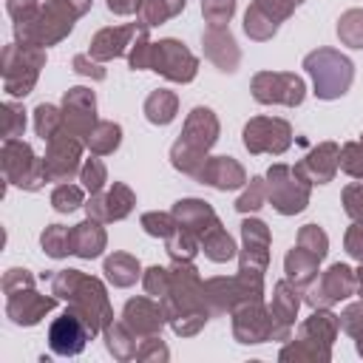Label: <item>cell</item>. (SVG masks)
I'll return each instance as SVG.
<instances>
[{"mask_svg": "<svg viewBox=\"0 0 363 363\" xmlns=\"http://www.w3.org/2000/svg\"><path fill=\"white\" fill-rule=\"evenodd\" d=\"M150 68L153 71H162L164 77L170 79H179V82H187L193 79L196 74V57L182 48V43L176 40H162L150 48Z\"/></svg>", "mask_w": 363, "mask_h": 363, "instance_id": "3957f363", "label": "cell"}, {"mask_svg": "<svg viewBox=\"0 0 363 363\" xmlns=\"http://www.w3.org/2000/svg\"><path fill=\"white\" fill-rule=\"evenodd\" d=\"M346 250H349L357 261H363V224H354V227L346 233Z\"/></svg>", "mask_w": 363, "mask_h": 363, "instance_id": "d6a6232c", "label": "cell"}, {"mask_svg": "<svg viewBox=\"0 0 363 363\" xmlns=\"http://www.w3.org/2000/svg\"><path fill=\"white\" fill-rule=\"evenodd\" d=\"M108 6L116 14H128V11H136L142 6V0H108Z\"/></svg>", "mask_w": 363, "mask_h": 363, "instance_id": "d590c367", "label": "cell"}, {"mask_svg": "<svg viewBox=\"0 0 363 363\" xmlns=\"http://www.w3.org/2000/svg\"><path fill=\"white\" fill-rule=\"evenodd\" d=\"M3 164H6V173L14 179V184H26V187H40V179L31 176V167H40L28 150V145L17 142V139H9L6 142V150H3Z\"/></svg>", "mask_w": 363, "mask_h": 363, "instance_id": "52a82bcc", "label": "cell"}, {"mask_svg": "<svg viewBox=\"0 0 363 363\" xmlns=\"http://www.w3.org/2000/svg\"><path fill=\"white\" fill-rule=\"evenodd\" d=\"M301 247L309 250L312 255L323 258V255H326V235H323L315 224H306V227L301 230Z\"/></svg>", "mask_w": 363, "mask_h": 363, "instance_id": "484cf974", "label": "cell"}, {"mask_svg": "<svg viewBox=\"0 0 363 363\" xmlns=\"http://www.w3.org/2000/svg\"><path fill=\"white\" fill-rule=\"evenodd\" d=\"M360 289H363V269H360Z\"/></svg>", "mask_w": 363, "mask_h": 363, "instance_id": "8d00e7d4", "label": "cell"}, {"mask_svg": "<svg viewBox=\"0 0 363 363\" xmlns=\"http://www.w3.org/2000/svg\"><path fill=\"white\" fill-rule=\"evenodd\" d=\"M343 204H346V213L352 218L363 221V184H349L343 193Z\"/></svg>", "mask_w": 363, "mask_h": 363, "instance_id": "f1b7e54d", "label": "cell"}, {"mask_svg": "<svg viewBox=\"0 0 363 363\" xmlns=\"http://www.w3.org/2000/svg\"><path fill=\"white\" fill-rule=\"evenodd\" d=\"M88 335H94V329L88 326V320L77 312H65L62 318H57L51 323V332H48V340H51V349L60 352V354H77Z\"/></svg>", "mask_w": 363, "mask_h": 363, "instance_id": "5b68a950", "label": "cell"}, {"mask_svg": "<svg viewBox=\"0 0 363 363\" xmlns=\"http://www.w3.org/2000/svg\"><path fill=\"white\" fill-rule=\"evenodd\" d=\"M142 224H145V230H147L150 235H164V238H167V235L173 233V227H176L170 216H156V213H147V216L142 218Z\"/></svg>", "mask_w": 363, "mask_h": 363, "instance_id": "f546056e", "label": "cell"}, {"mask_svg": "<svg viewBox=\"0 0 363 363\" xmlns=\"http://www.w3.org/2000/svg\"><path fill=\"white\" fill-rule=\"evenodd\" d=\"M337 147L335 145H320V147H315L306 159H303V164H298V170L309 179V182H318V184H323V182H329L332 179V173H335V167H337Z\"/></svg>", "mask_w": 363, "mask_h": 363, "instance_id": "7c38bea8", "label": "cell"}, {"mask_svg": "<svg viewBox=\"0 0 363 363\" xmlns=\"http://www.w3.org/2000/svg\"><path fill=\"white\" fill-rule=\"evenodd\" d=\"M318 255H312L309 250H303V247H298V250H292L289 255H286V272L295 278V281H301V284H306L312 275H315V269H318Z\"/></svg>", "mask_w": 363, "mask_h": 363, "instance_id": "e0dca14e", "label": "cell"}, {"mask_svg": "<svg viewBox=\"0 0 363 363\" xmlns=\"http://www.w3.org/2000/svg\"><path fill=\"white\" fill-rule=\"evenodd\" d=\"M130 31L133 28H105V31H99L94 37V43H91V54L99 57V60H111V57L122 54L125 45H128Z\"/></svg>", "mask_w": 363, "mask_h": 363, "instance_id": "9a60e30c", "label": "cell"}, {"mask_svg": "<svg viewBox=\"0 0 363 363\" xmlns=\"http://www.w3.org/2000/svg\"><path fill=\"white\" fill-rule=\"evenodd\" d=\"M196 176H199L201 182L213 184V187H221V190L244 184V170H241L233 159H227V156H218V159L204 162V164L199 167V173H196Z\"/></svg>", "mask_w": 363, "mask_h": 363, "instance_id": "30bf717a", "label": "cell"}, {"mask_svg": "<svg viewBox=\"0 0 363 363\" xmlns=\"http://www.w3.org/2000/svg\"><path fill=\"white\" fill-rule=\"evenodd\" d=\"M275 26H278V23H275L264 9H258V6H252V9L247 11L244 28H247L250 37H255V40H267V37L275 31Z\"/></svg>", "mask_w": 363, "mask_h": 363, "instance_id": "ffe728a7", "label": "cell"}, {"mask_svg": "<svg viewBox=\"0 0 363 363\" xmlns=\"http://www.w3.org/2000/svg\"><path fill=\"white\" fill-rule=\"evenodd\" d=\"M184 9V0H142L139 14H142V26H156L164 17H173L176 11Z\"/></svg>", "mask_w": 363, "mask_h": 363, "instance_id": "2e32d148", "label": "cell"}, {"mask_svg": "<svg viewBox=\"0 0 363 363\" xmlns=\"http://www.w3.org/2000/svg\"><path fill=\"white\" fill-rule=\"evenodd\" d=\"M337 34L352 48H363V11H346L337 26Z\"/></svg>", "mask_w": 363, "mask_h": 363, "instance_id": "44dd1931", "label": "cell"}, {"mask_svg": "<svg viewBox=\"0 0 363 363\" xmlns=\"http://www.w3.org/2000/svg\"><path fill=\"white\" fill-rule=\"evenodd\" d=\"M51 201H54V207H57L60 213H71V210H77V207L82 204V193H79V187H74V184H60V187L54 190Z\"/></svg>", "mask_w": 363, "mask_h": 363, "instance_id": "d4e9b609", "label": "cell"}, {"mask_svg": "<svg viewBox=\"0 0 363 363\" xmlns=\"http://www.w3.org/2000/svg\"><path fill=\"white\" fill-rule=\"evenodd\" d=\"M23 125H26V119L20 116V111L11 108V105H6V136L14 139V136L23 130Z\"/></svg>", "mask_w": 363, "mask_h": 363, "instance_id": "836d02e7", "label": "cell"}, {"mask_svg": "<svg viewBox=\"0 0 363 363\" xmlns=\"http://www.w3.org/2000/svg\"><path fill=\"white\" fill-rule=\"evenodd\" d=\"M68 241H71V252H77V255H82V258H94V255H99V250H102V244H105V233H102L96 224L85 221V224H77V227L71 230Z\"/></svg>", "mask_w": 363, "mask_h": 363, "instance_id": "5bb4252c", "label": "cell"}, {"mask_svg": "<svg viewBox=\"0 0 363 363\" xmlns=\"http://www.w3.org/2000/svg\"><path fill=\"white\" fill-rule=\"evenodd\" d=\"M298 176V167H284V164H275L269 170V199L275 204L278 213H298L306 207V196H309V179H295Z\"/></svg>", "mask_w": 363, "mask_h": 363, "instance_id": "7a4b0ae2", "label": "cell"}, {"mask_svg": "<svg viewBox=\"0 0 363 363\" xmlns=\"http://www.w3.org/2000/svg\"><path fill=\"white\" fill-rule=\"evenodd\" d=\"M88 145H91L96 153H111V150L119 145V128L111 125V122L96 125V130L88 133Z\"/></svg>", "mask_w": 363, "mask_h": 363, "instance_id": "7402d4cb", "label": "cell"}, {"mask_svg": "<svg viewBox=\"0 0 363 363\" xmlns=\"http://www.w3.org/2000/svg\"><path fill=\"white\" fill-rule=\"evenodd\" d=\"M275 303L284 309V312H281V320H289V318L295 315L298 298H289V284H278V298H275Z\"/></svg>", "mask_w": 363, "mask_h": 363, "instance_id": "1f68e13d", "label": "cell"}, {"mask_svg": "<svg viewBox=\"0 0 363 363\" xmlns=\"http://www.w3.org/2000/svg\"><path fill=\"white\" fill-rule=\"evenodd\" d=\"M82 182H85V187H88L91 193H99V187H102V182H105V167H102L96 159H91V162L85 164V170H82Z\"/></svg>", "mask_w": 363, "mask_h": 363, "instance_id": "4dcf8cb0", "label": "cell"}, {"mask_svg": "<svg viewBox=\"0 0 363 363\" xmlns=\"http://www.w3.org/2000/svg\"><path fill=\"white\" fill-rule=\"evenodd\" d=\"M145 113H147L150 122H156V125H167V122L173 119V113H176V96L167 94V91H156V94L147 99Z\"/></svg>", "mask_w": 363, "mask_h": 363, "instance_id": "ac0fdd59", "label": "cell"}, {"mask_svg": "<svg viewBox=\"0 0 363 363\" xmlns=\"http://www.w3.org/2000/svg\"><path fill=\"white\" fill-rule=\"evenodd\" d=\"M31 9H34V0H9V11L17 23L31 20Z\"/></svg>", "mask_w": 363, "mask_h": 363, "instance_id": "e575fe53", "label": "cell"}, {"mask_svg": "<svg viewBox=\"0 0 363 363\" xmlns=\"http://www.w3.org/2000/svg\"><path fill=\"white\" fill-rule=\"evenodd\" d=\"M340 164H343L346 173L363 179V142L346 145V147H343V156H340Z\"/></svg>", "mask_w": 363, "mask_h": 363, "instance_id": "4316f807", "label": "cell"}, {"mask_svg": "<svg viewBox=\"0 0 363 363\" xmlns=\"http://www.w3.org/2000/svg\"><path fill=\"white\" fill-rule=\"evenodd\" d=\"M244 145L252 153H261V150L281 153L289 145V125L281 119H252L244 128Z\"/></svg>", "mask_w": 363, "mask_h": 363, "instance_id": "8992f818", "label": "cell"}, {"mask_svg": "<svg viewBox=\"0 0 363 363\" xmlns=\"http://www.w3.org/2000/svg\"><path fill=\"white\" fill-rule=\"evenodd\" d=\"M57 130H60V113H57V108L40 105V108H37V133L51 142V139L57 136Z\"/></svg>", "mask_w": 363, "mask_h": 363, "instance_id": "cb8c5ba5", "label": "cell"}, {"mask_svg": "<svg viewBox=\"0 0 363 363\" xmlns=\"http://www.w3.org/2000/svg\"><path fill=\"white\" fill-rule=\"evenodd\" d=\"M77 162H79V145L74 139H51V150L45 156V176H54V179H65L77 170Z\"/></svg>", "mask_w": 363, "mask_h": 363, "instance_id": "ba28073f", "label": "cell"}, {"mask_svg": "<svg viewBox=\"0 0 363 363\" xmlns=\"http://www.w3.org/2000/svg\"><path fill=\"white\" fill-rule=\"evenodd\" d=\"M352 286H354L352 269L343 267V264H335V267L323 275L320 286L309 295V303H332V301H337V298H346V295L352 292Z\"/></svg>", "mask_w": 363, "mask_h": 363, "instance_id": "9c48e42d", "label": "cell"}, {"mask_svg": "<svg viewBox=\"0 0 363 363\" xmlns=\"http://www.w3.org/2000/svg\"><path fill=\"white\" fill-rule=\"evenodd\" d=\"M306 71L315 77V88H318V96L320 99H335L340 96L349 82H352V62L329 48H320L315 54H309L303 60Z\"/></svg>", "mask_w": 363, "mask_h": 363, "instance_id": "6da1fadb", "label": "cell"}, {"mask_svg": "<svg viewBox=\"0 0 363 363\" xmlns=\"http://www.w3.org/2000/svg\"><path fill=\"white\" fill-rule=\"evenodd\" d=\"M252 94L258 102H284L298 105L303 99V82L295 74H272L264 71L252 79Z\"/></svg>", "mask_w": 363, "mask_h": 363, "instance_id": "277c9868", "label": "cell"}, {"mask_svg": "<svg viewBox=\"0 0 363 363\" xmlns=\"http://www.w3.org/2000/svg\"><path fill=\"white\" fill-rule=\"evenodd\" d=\"M130 204H133L130 190H128L125 184H113V190H111L108 196H99V199H94V201L88 204V216H94V218H99V221L122 218V216H128Z\"/></svg>", "mask_w": 363, "mask_h": 363, "instance_id": "8fae6325", "label": "cell"}, {"mask_svg": "<svg viewBox=\"0 0 363 363\" xmlns=\"http://www.w3.org/2000/svg\"><path fill=\"white\" fill-rule=\"evenodd\" d=\"M105 272H108V278H111L113 284L125 286V284H133V281H136L139 264H136L130 255H113V258H108Z\"/></svg>", "mask_w": 363, "mask_h": 363, "instance_id": "d6986e66", "label": "cell"}, {"mask_svg": "<svg viewBox=\"0 0 363 363\" xmlns=\"http://www.w3.org/2000/svg\"><path fill=\"white\" fill-rule=\"evenodd\" d=\"M261 201H264V182H261V179H252V182H250V190L235 201V207H238L241 213H247V210H258Z\"/></svg>", "mask_w": 363, "mask_h": 363, "instance_id": "83f0119b", "label": "cell"}, {"mask_svg": "<svg viewBox=\"0 0 363 363\" xmlns=\"http://www.w3.org/2000/svg\"><path fill=\"white\" fill-rule=\"evenodd\" d=\"M62 108H65L68 125H71L74 130H79V133H85L88 125L94 122V94L85 91V88H71V91L65 94Z\"/></svg>", "mask_w": 363, "mask_h": 363, "instance_id": "4fadbf2b", "label": "cell"}, {"mask_svg": "<svg viewBox=\"0 0 363 363\" xmlns=\"http://www.w3.org/2000/svg\"><path fill=\"white\" fill-rule=\"evenodd\" d=\"M68 230L65 227H60V224H51L45 233H43V247H45V252L48 255H54V258H60V255H65V252H71V241H68Z\"/></svg>", "mask_w": 363, "mask_h": 363, "instance_id": "603a6c76", "label": "cell"}]
</instances>
